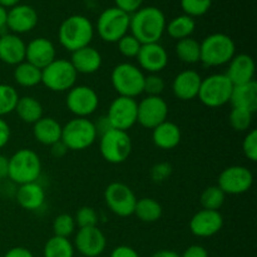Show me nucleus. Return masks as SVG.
Masks as SVG:
<instances>
[{"mask_svg": "<svg viewBox=\"0 0 257 257\" xmlns=\"http://www.w3.org/2000/svg\"><path fill=\"white\" fill-rule=\"evenodd\" d=\"M109 257H141L140 253L135 250L133 247L127 245L117 246L112 250Z\"/></svg>", "mask_w": 257, "mask_h": 257, "instance_id": "49530a36", "label": "nucleus"}, {"mask_svg": "<svg viewBox=\"0 0 257 257\" xmlns=\"http://www.w3.org/2000/svg\"><path fill=\"white\" fill-rule=\"evenodd\" d=\"M17 202L27 211H37L45 203V191L38 182L20 185L15 192Z\"/></svg>", "mask_w": 257, "mask_h": 257, "instance_id": "393cba45", "label": "nucleus"}, {"mask_svg": "<svg viewBox=\"0 0 257 257\" xmlns=\"http://www.w3.org/2000/svg\"><path fill=\"white\" fill-rule=\"evenodd\" d=\"M14 112H17L18 117L28 124H34L40 118L44 117V109H43L42 103L32 95L20 97Z\"/></svg>", "mask_w": 257, "mask_h": 257, "instance_id": "c85d7f7f", "label": "nucleus"}, {"mask_svg": "<svg viewBox=\"0 0 257 257\" xmlns=\"http://www.w3.org/2000/svg\"><path fill=\"white\" fill-rule=\"evenodd\" d=\"M42 175V161L35 151L20 148L9 157V180L18 186L38 182Z\"/></svg>", "mask_w": 257, "mask_h": 257, "instance_id": "20e7f679", "label": "nucleus"}, {"mask_svg": "<svg viewBox=\"0 0 257 257\" xmlns=\"http://www.w3.org/2000/svg\"><path fill=\"white\" fill-rule=\"evenodd\" d=\"M131 15L118 8L103 10L97 20V33L105 43H117L130 32Z\"/></svg>", "mask_w": 257, "mask_h": 257, "instance_id": "9d476101", "label": "nucleus"}, {"mask_svg": "<svg viewBox=\"0 0 257 257\" xmlns=\"http://www.w3.org/2000/svg\"><path fill=\"white\" fill-rule=\"evenodd\" d=\"M75 248L69 238L53 235L43 248L44 257H74Z\"/></svg>", "mask_w": 257, "mask_h": 257, "instance_id": "72a5a7b5", "label": "nucleus"}, {"mask_svg": "<svg viewBox=\"0 0 257 257\" xmlns=\"http://www.w3.org/2000/svg\"><path fill=\"white\" fill-rule=\"evenodd\" d=\"M4 257H34V255L28 248L18 246V247H13L9 251H7Z\"/></svg>", "mask_w": 257, "mask_h": 257, "instance_id": "603ef678", "label": "nucleus"}, {"mask_svg": "<svg viewBox=\"0 0 257 257\" xmlns=\"http://www.w3.org/2000/svg\"><path fill=\"white\" fill-rule=\"evenodd\" d=\"M137 108L138 103L136 99L118 95L110 103L105 115L114 130L127 132L137 123Z\"/></svg>", "mask_w": 257, "mask_h": 257, "instance_id": "4468645a", "label": "nucleus"}, {"mask_svg": "<svg viewBox=\"0 0 257 257\" xmlns=\"http://www.w3.org/2000/svg\"><path fill=\"white\" fill-rule=\"evenodd\" d=\"M10 136H12V130L4 118L0 117V150L4 148L9 143Z\"/></svg>", "mask_w": 257, "mask_h": 257, "instance_id": "de8ad7c7", "label": "nucleus"}, {"mask_svg": "<svg viewBox=\"0 0 257 257\" xmlns=\"http://www.w3.org/2000/svg\"><path fill=\"white\" fill-rule=\"evenodd\" d=\"M166 17L156 7H142L131 14L130 32L141 44L160 43L166 32Z\"/></svg>", "mask_w": 257, "mask_h": 257, "instance_id": "f257e3e1", "label": "nucleus"}, {"mask_svg": "<svg viewBox=\"0 0 257 257\" xmlns=\"http://www.w3.org/2000/svg\"><path fill=\"white\" fill-rule=\"evenodd\" d=\"M202 77L196 70L187 69L178 73L172 82V92L177 99L187 102L198 97Z\"/></svg>", "mask_w": 257, "mask_h": 257, "instance_id": "4be33fe9", "label": "nucleus"}, {"mask_svg": "<svg viewBox=\"0 0 257 257\" xmlns=\"http://www.w3.org/2000/svg\"><path fill=\"white\" fill-rule=\"evenodd\" d=\"M253 119V113L248 112L241 108H232L228 115V122L230 125L236 132H245L251 127V123Z\"/></svg>", "mask_w": 257, "mask_h": 257, "instance_id": "4c0bfd02", "label": "nucleus"}, {"mask_svg": "<svg viewBox=\"0 0 257 257\" xmlns=\"http://www.w3.org/2000/svg\"><path fill=\"white\" fill-rule=\"evenodd\" d=\"M146 74L138 65L132 63H119L110 73V82L119 97L136 98L143 93Z\"/></svg>", "mask_w": 257, "mask_h": 257, "instance_id": "39448f33", "label": "nucleus"}, {"mask_svg": "<svg viewBox=\"0 0 257 257\" xmlns=\"http://www.w3.org/2000/svg\"><path fill=\"white\" fill-rule=\"evenodd\" d=\"M227 65L225 74L232 83L233 87L255 80L256 67L251 55L245 54V53L235 54V57L228 62Z\"/></svg>", "mask_w": 257, "mask_h": 257, "instance_id": "aec40b11", "label": "nucleus"}, {"mask_svg": "<svg viewBox=\"0 0 257 257\" xmlns=\"http://www.w3.org/2000/svg\"><path fill=\"white\" fill-rule=\"evenodd\" d=\"M172 166L168 162H160L156 163L152 168H151V178L155 183H162L167 181L172 175Z\"/></svg>", "mask_w": 257, "mask_h": 257, "instance_id": "c03bdc74", "label": "nucleus"}, {"mask_svg": "<svg viewBox=\"0 0 257 257\" xmlns=\"http://www.w3.org/2000/svg\"><path fill=\"white\" fill-rule=\"evenodd\" d=\"M54 59H57V49L53 42L47 38H35L27 44L25 60L39 69L49 65Z\"/></svg>", "mask_w": 257, "mask_h": 257, "instance_id": "412c9836", "label": "nucleus"}, {"mask_svg": "<svg viewBox=\"0 0 257 257\" xmlns=\"http://www.w3.org/2000/svg\"><path fill=\"white\" fill-rule=\"evenodd\" d=\"M78 73L70 60L57 58L42 69V84L52 92H68L77 83Z\"/></svg>", "mask_w": 257, "mask_h": 257, "instance_id": "6e6552de", "label": "nucleus"}, {"mask_svg": "<svg viewBox=\"0 0 257 257\" xmlns=\"http://www.w3.org/2000/svg\"><path fill=\"white\" fill-rule=\"evenodd\" d=\"M233 84L225 73H215L202 78L198 99L203 105L210 108H218L230 103Z\"/></svg>", "mask_w": 257, "mask_h": 257, "instance_id": "0eeeda50", "label": "nucleus"}, {"mask_svg": "<svg viewBox=\"0 0 257 257\" xmlns=\"http://www.w3.org/2000/svg\"><path fill=\"white\" fill-rule=\"evenodd\" d=\"M182 140L181 128L171 120H165L152 130V141L156 147L170 151L177 147Z\"/></svg>", "mask_w": 257, "mask_h": 257, "instance_id": "a878e982", "label": "nucleus"}, {"mask_svg": "<svg viewBox=\"0 0 257 257\" xmlns=\"http://www.w3.org/2000/svg\"><path fill=\"white\" fill-rule=\"evenodd\" d=\"M230 103L232 108H241L255 114L257 110V83L252 80L250 83L235 85L231 93Z\"/></svg>", "mask_w": 257, "mask_h": 257, "instance_id": "cd10ccee", "label": "nucleus"}, {"mask_svg": "<svg viewBox=\"0 0 257 257\" xmlns=\"http://www.w3.org/2000/svg\"><path fill=\"white\" fill-rule=\"evenodd\" d=\"M200 62L205 67H221L228 64L236 54L235 42L223 33H213L200 43Z\"/></svg>", "mask_w": 257, "mask_h": 257, "instance_id": "7ed1b4c3", "label": "nucleus"}, {"mask_svg": "<svg viewBox=\"0 0 257 257\" xmlns=\"http://www.w3.org/2000/svg\"><path fill=\"white\" fill-rule=\"evenodd\" d=\"M74 221L78 228L95 227L98 226V213L90 206H83L75 213Z\"/></svg>", "mask_w": 257, "mask_h": 257, "instance_id": "ea45409f", "label": "nucleus"}, {"mask_svg": "<svg viewBox=\"0 0 257 257\" xmlns=\"http://www.w3.org/2000/svg\"><path fill=\"white\" fill-rule=\"evenodd\" d=\"M68 151L69 150H68L67 146H65L62 141H59V142H57V143H54L53 146H50V153H52V156L54 158L64 157V156L67 155Z\"/></svg>", "mask_w": 257, "mask_h": 257, "instance_id": "3c124183", "label": "nucleus"}, {"mask_svg": "<svg viewBox=\"0 0 257 257\" xmlns=\"http://www.w3.org/2000/svg\"><path fill=\"white\" fill-rule=\"evenodd\" d=\"M14 80L18 85L24 88H32L42 83V69L24 60L14 68Z\"/></svg>", "mask_w": 257, "mask_h": 257, "instance_id": "7c9ffc66", "label": "nucleus"}, {"mask_svg": "<svg viewBox=\"0 0 257 257\" xmlns=\"http://www.w3.org/2000/svg\"><path fill=\"white\" fill-rule=\"evenodd\" d=\"M152 257H181V255L172 250H160L153 253Z\"/></svg>", "mask_w": 257, "mask_h": 257, "instance_id": "5fc2aeb1", "label": "nucleus"}, {"mask_svg": "<svg viewBox=\"0 0 257 257\" xmlns=\"http://www.w3.org/2000/svg\"><path fill=\"white\" fill-rule=\"evenodd\" d=\"M75 228H77V225H75L74 216L69 215V213H60L53 221L54 236L69 238L75 232Z\"/></svg>", "mask_w": 257, "mask_h": 257, "instance_id": "e433bc0d", "label": "nucleus"}, {"mask_svg": "<svg viewBox=\"0 0 257 257\" xmlns=\"http://www.w3.org/2000/svg\"><path fill=\"white\" fill-rule=\"evenodd\" d=\"M9 178V157L0 155V180Z\"/></svg>", "mask_w": 257, "mask_h": 257, "instance_id": "864d4df0", "label": "nucleus"}, {"mask_svg": "<svg viewBox=\"0 0 257 257\" xmlns=\"http://www.w3.org/2000/svg\"><path fill=\"white\" fill-rule=\"evenodd\" d=\"M226 201V195L217 185L205 188L201 193L200 202L203 210L218 211Z\"/></svg>", "mask_w": 257, "mask_h": 257, "instance_id": "f704fd0d", "label": "nucleus"}, {"mask_svg": "<svg viewBox=\"0 0 257 257\" xmlns=\"http://www.w3.org/2000/svg\"><path fill=\"white\" fill-rule=\"evenodd\" d=\"M38 13L33 7L27 4H18L8 10L7 28L13 34L29 33L37 27Z\"/></svg>", "mask_w": 257, "mask_h": 257, "instance_id": "6ab92c4d", "label": "nucleus"}, {"mask_svg": "<svg viewBox=\"0 0 257 257\" xmlns=\"http://www.w3.org/2000/svg\"><path fill=\"white\" fill-rule=\"evenodd\" d=\"M95 130H97L98 136H102L103 133L108 132L109 130H112V124H110L109 119L107 118V115H102L97 119V122H94Z\"/></svg>", "mask_w": 257, "mask_h": 257, "instance_id": "8fccbe9b", "label": "nucleus"}, {"mask_svg": "<svg viewBox=\"0 0 257 257\" xmlns=\"http://www.w3.org/2000/svg\"><path fill=\"white\" fill-rule=\"evenodd\" d=\"M223 227V217L220 211L200 210L190 221V230L196 237H212Z\"/></svg>", "mask_w": 257, "mask_h": 257, "instance_id": "f3484780", "label": "nucleus"}, {"mask_svg": "<svg viewBox=\"0 0 257 257\" xmlns=\"http://www.w3.org/2000/svg\"><path fill=\"white\" fill-rule=\"evenodd\" d=\"M181 257H210L208 251L201 245H192L186 248Z\"/></svg>", "mask_w": 257, "mask_h": 257, "instance_id": "09e8293b", "label": "nucleus"}, {"mask_svg": "<svg viewBox=\"0 0 257 257\" xmlns=\"http://www.w3.org/2000/svg\"><path fill=\"white\" fill-rule=\"evenodd\" d=\"M253 183V175L245 166H230L220 173L217 186L225 195H242L250 191Z\"/></svg>", "mask_w": 257, "mask_h": 257, "instance_id": "ddd939ff", "label": "nucleus"}, {"mask_svg": "<svg viewBox=\"0 0 257 257\" xmlns=\"http://www.w3.org/2000/svg\"><path fill=\"white\" fill-rule=\"evenodd\" d=\"M19 98V93L13 85L0 83V117L14 112Z\"/></svg>", "mask_w": 257, "mask_h": 257, "instance_id": "c9c22d12", "label": "nucleus"}, {"mask_svg": "<svg viewBox=\"0 0 257 257\" xmlns=\"http://www.w3.org/2000/svg\"><path fill=\"white\" fill-rule=\"evenodd\" d=\"M63 125L53 117H42L33 124V136L43 146H53L62 141Z\"/></svg>", "mask_w": 257, "mask_h": 257, "instance_id": "bb28decb", "label": "nucleus"}, {"mask_svg": "<svg viewBox=\"0 0 257 257\" xmlns=\"http://www.w3.org/2000/svg\"><path fill=\"white\" fill-rule=\"evenodd\" d=\"M145 0H114L115 8L120 9L122 12L127 13V14H133L137 12L138 9L142 8V4Z\"/></svg>", "mask_w": 257, "mask_h": 257, "instance_id": "a18cd8bd", "label": "nucleus"}, {"mask_svg": "<svg viewBox=\"0 0 257 257\" xmlns=\"http://www.w3.org/2000/svg\"><path fill=\"white\" fill-rule=\"evenodd\" d=\"M7 20H8V9L0 5V29H5V28H7Z\"/></svg>", "mask_w": 257, "mask_h": 257, "instance_id": "6e6d98bb", "label": "nucleus"}, {"mask_svg": "<svg viewBox=\"0 0 257 257\" xmlns=\"http://www.w3.org/2000/svg\"><path fill=\"white\" fill-rule=\"evenodd\" d=\"M102 54L90 45L73 52L70 58V63L78 74H93L98 72L102 67Z\"/></svg>", "mask_w": 257, "mask_h": 257, "instance_id": "b1692460", "label": "nucleus"}, {"mask_svg": "<svg viewBox=\"0 0 257 257\" xmlns=\"http://www.w3.org/2000/svg\"><path fill=\"white\" fill-rule=\"evenodd\" d=\"M168 104L162 97L147 95L138 103L137 123L147 130H153L167 120Z\"/></svg>", "mask_w": 257, "mask_h": 257, "instance_id": "2eb2a0df", "label": "nucleus"}, {"mask_svg": "<svg viewBox=\"0 0 257 257\" xmlns=\"http://www.w3.org/2000/svg\"><path fill=\"white\" fill-rule=\"evenodd\" d=\"M196 29V22L193 18L188 15L182 14L173 18L167 25H166V32L171 38L176 40L190 38Z\"/></svg>", "mask_w": 257, "mask_h": 257, "instance_id": "2f4dec72", "label": "nucleus"}, {"mask_svg": "<svg viewBox=\"0 0 257 257\" xmlns=\"http://www.w3.org/2000/svg\"><path fill=\"white\" fill-rule=\"evenodd\" d=\"M163 208L157 200L152 197H143L137 200L135 207V213L137 218L142 222L153 223L157 222L162 217Z\"/></svg>", "mask_w": 257, "mask_h": 257, "instance_id": "c756f323", "label": "nucleus"}, {"mask_svg": "<svg viewBox=\"0 0 257 257\" xmlns=\"http://www.w3.org/2000/svg\"><path fill=\"white\" fill-rule=\"evenodd\" d=\"M138 67L150 74H158L168 64L167 50L160 43L142 44L137 55Z\"/></svg>", "mask_w": 257, "mask_h": 257, "instance_id": "a211bd4d", "label": "nucleus"}, {"mask_svg": "<svg viewBox=\"0 0 257 257\" xmlns=\"http://www.w3.org/2000/svg\"><path fill=\"white\" fill-rule=\"evenodd\" d=\"M65 104L70 113L79 118H88L99 105L98 93L89 85H77L68 90Z\"/></svg>", "mask_w": 257, "mask_h": 257, "instance_id": "f8f14e48", "label": "nucleus"}, {"mask_svg": "<svg viewBox=\"0 0 257 257\" xmlns=\"http://www.w3.org/2000/svg\"><path fill=\"white\" fill-rule=\"evenodd\" d=\"M212 0H181V8L188 17H202L210 10Z\"/></svg>", "mask_w": 257, "mask_h": 257, "instance_id": "58836bf2", "label": "nucleus"}, {"mask_svg": "<svg viewBox=\"0 0 257 257\" xmlns=\"http://www.w3.org/2000/svg\"><path fill=\"white\" fill-rule=\"evenodd\" d=\"M166 88V82L161 75L148 74L145 78V85H143V93L150 97H160Z\"/></svg>", "mask_w": 257, "mask_h": 257, "instance_id": "79ce46f5", "label": "nucleus"}, {"mask_svg": "<svg viewBox=\"0 0 257 257\" xmlns=\"http://www.w3.org/2000/svg\"><path fill=\"white\" fill-rule=\"evenodd\" d=\"M73 245L75 250L84 257H99L107 247V238L98 226L79 228L75 233Z\"/></svg>", "mask_w": 257, "mask_h": 257, "instance_id": "dca6fc26", "label": "nucleus"}, {"mask_svg": "<svg viewBox=\"0 0 257 257\" xmlns=\"http://www.w3.org/2000/svg\"><path fill=\"white\" fill-rule=\"evenodd\" d=\"M117 47H118V50H119V53L123 55V57L137 58L142 44H141L140 40L136 39L132 34L128 33V34H125L124 37H122L119 40H118Z\"/></svg>", "mask_w": 257, "mask_h": 257, "instance_id": "a19ab883", "label": "nucleus"}, {"mask_svg": "<svg viewBox=\"0 0 257 257\" xmlns=\"http://www.w3.org/2000/svg\"><path fill=\"white\" fill-rule=\"evenodd\" d=\"M175 50L176 55H177V58L182 63H186V64H196V63H200V42L193 39L192 37L177 40Z\"/></svg>", "mask_w": 257, "mask_h": 257, "instance_id": "473e14b6", "label": "nucleus"}, {"mask_svg": "<svg viewBox=\"0 0 257 257\" xmlns=\"http://www.w3.org/2000/svg\"><path fill=\"white\" fill-rule=\"evenodd\" d=\"M94 37V27L84 15H70L63 20L58 30L60 45L70 53L88 47Z\"/></svg>", "mask_w": 257, "mask_h": 257, "instance_id": "f03ea898", "label": "nucleus"}, {"mask_svg": "<svg viewBox=\"0 0 257 257\" xmlns=\"http://www.w3.org/2000/svg\"><path fill=\"white\" fill-rule=\"evenodd\" d=\"M98 137L94 122L88 118L74 117L62 128V142L69 151H83L89 148Z\"/></svg>", "mask_w": 257, "mask_h": 257, "instance_id": "423d86ee", "label": "nucleus"}, {"mask_svg": "<svg viewBox=\"0 0 257 257\" xmlns=\"http://www.w3.org/2000/svg\"><path fill=\"white\" fill-rule=\"evenodd\" d=\"M27 44L17 34L5 33L0 35V60L8 65H18L25 60Z\"/></svg>", "mask_w": 257, "mask_h": 257, "instance_id": "5701e85b", "label": "nucleus"}, {"mask_svg": "<svg viewBox=\"0 0 257 257\" xmlns=\"http://www.w3.org/2000/svg\"><path fill=\"white\" fill-rule=\"evenodd\" d=\"M99 152L103 160L112 165L125 162L132 152V140L128 132L109 130L99 136Z\"/></svg>", "mask_w": 257, "mask_h": 257, "instance_id": "1a4fd4ad", "label": "nucleus"}, {"mask_svg": "<svg viewBox=\"0 0 257 257\" xmlns=\"http://www.w3.org/2000/svg\"><path fill=\"white\" fill-rule=\"evenodd\" d=\"M104 201L110 211L119 217H130L135 213L137 197L130 186L112 182L104 190Z\"/></svg>", "mask_w": 257, "mask_h": 257, "instance_id": "9b49d317", "label": "nucleus"}, {"mask_svg": "<svg viewBox=\"0 0 257 257\" xmlns=\"http://www.w3.org/2000/svg\"><path fill=\"white\" fill-rule=\"evenodd\" d=\"M242 152L251 162L257 161V131L251 130L245 136L242 142Z\"/></svg>", "mask_w": 257, "mask_h": 257, "instance_id": "37998d69", "label": "nucleus"}, {"mask_svg": "<svg viewBox=\"0 0 257 257\" xmlns=\"http://www.w3.org/2000/svg\"><path fill=\"white\" fill-rule=\"evenodd\" d=\"M20 3V0H0V5L4 8H13L15 5H18Z\"/></svg>", "mask_w": 257, "mask_h": 257, "instance_id": "4d7b16f0", "label": "nucleus"}]
</instances>
